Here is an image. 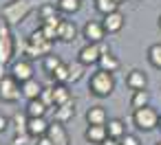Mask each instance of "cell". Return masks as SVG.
Wrapping results in <instances>:
<instances>
[{"instance_id": "d4e9b609", "label": "cell", "mask_w": 161, "mask_h": 145, "mask_svg": "<svg viewBox=\"0 0 161 145\" xmlns=\"http://www.w3.org/2000/svg\"><path fill=\"white\" fill-rule=\"evenodd\" d=\"M148 62H150L152 68L161 70V42H159V44H152V46L148 49Z\"/></svg>"}, {"instance_id": "83f0119b", "label": "cell", "mask_w": 161, "mask_h": 145, "mask_svg": "<svg viewBox=\"0 0 161 145\" xmlns=\"http://www.w3.org/2000/svg\"><path fill=\"white\" fill-rule=\"evenodd\" d=\"M73 101L71 99V92L66 88V84H55V106H62V103H69Z\"/></svg>"}, {"instance_id": "4dcf8cb0", "label": "cell", "mask_w": 161, "mask_h": 145, "mask_svg": "<svg viewBox=\"0 0 161 145\" xmlns=\"http://www.w3.org/2000/svg\"><path fill=\"white\" fill-rule=\"evenodd\" d=\"M69 70H71V81H73V84L84 77V64H82L80 60H77L75 64H69Z\"/></svg>"}, {"instance_id": "d6986e66", "label": "cell", "mask_w": 161, "mask_h": 145, "mask_svg": "<svg viewBox=\"0 0 161 145\" xmlns=\"http://www.w3.org/2000/svg\"><path fill=\"white\" fill-rule=\"evenodd\" d=\"M20 86H22V97H25L27 101H29V99L40 97V92H42V88H44V86H42L38 79H33V77H31V79H27V81H22Z\"/></svg>"}, {"instance_id": "e0dca14e", "label": "cell", "mask_w": 161, "mask_h": 145, "mask_svg": "<svg viewBox=\"0 0 161 145\" xmlns=\"http://www.w3.org/2000/svg\"><path fill=\"white\" fill-rule=\"evenodd\" d=\"M75 38H77V27L71 20H62L60 29H58V40L60 42H73Z\"/></svg>"}, {"instance_id": "8d00e7d4", "label": "cell", "mask_w": 161, "mask_h": 145, "mask_svg": "<svg viewBox=\"0 0 161 145\" xmlns=\"http://www.w3.org/2000/svg\"><path fill=\"white\" fill-rule=\"evenodd\" d=\"M99 145H121V141L119 138H113V136H108L104 143H99Z\"/></svg>"}, {"instance_id": "ba28073f", "label": "cell", "mask_w": 161, "mask_h": 145, "mask_svg": "<svg viewBox=\"0 0 161 145\" xmlns=\"http://www.w3.org/2000/svg\"><path fill=\"white\" fill-rule=\"evenodd\" d=\"M102 24H104V31H106L108 35H113V33H119V31L124 29L126 18H124V13H119V9H117V11H113V13H106L104 20H102Z\"/></svg>"}, {"instance_id": "4fadbf2b", "label": "cell", "mask_w": 161, "mask_h": 145, "mask_svg": "<svg viewBox=\"0 0 161 145\" xmlns=\"http://www.w3.org/2000/svg\"><path fill=\"white\" fill-rule=\"evenodd\" d=\"M126 86L130 88V90H146L148 88V77H146V73L143 70H130L128 73V77H126Z\"/></svg>"}, {"instance_id": "603a6c76", "label": "cell", "mask_w": 161, "mask_h": 145, "mask_svg": "<svg viewBox=\"0 0 161 145\" xmlns=\"http://www.w3.org/2000/svg\"><path fill=\"white\" fill-rule=\"evenodd\" d=\"M148 101H150L148 90H132V97H130V108H132V110L148 106Z\"/></svg>"}, {"instance_id": "6da1fadb", "label": "cell", "mask_w": 161, "mask_h": 145, "mask_svg": "<svg viewBox=\"0 0 161 145\" xmlns=\"http://www.w3.org/2000/svg\"><path fill=\"white\" fill-rule=\"evenodd\" d=\"M36 7H40L38 0H11V3H7L3 7V20L11 27L20 24Z\"/></svg>"}, {"instance_id": "5bb4252c", "label": "cell", "mask_w": 161, "mask_h": 145, "mask_svg": "<svg viewBox=\"0 0 161 145\" xmlns=\"http://www.w3.org/2000/svg\"><path fill=\"white\" fill-rule=\"evenodd\" d=\"M84 138L93 145H99L108 138V130H106V125H88V130L84 132Z\"/></svg>"}, {"instance_id": "8992f818", "label": "cell", "mask_w": 161, "mask_h": 145, "mask_svg": "<svg viewBox=\"0 0 161 145\" xmlns=\"http://www.w3.org/2000/svg\"><path fill=\"white\" fill-rule=\"evenodd\" d=\"M22 97V86L14 75H5L0 79V99L5 103H16Z\"/></svg>"}, {"instance_id": "f546056e", "label": "cell", "mask_w": 161, "mask_h": 145, "mask_svg": "<svg viewBox=\"0 0 161 145\" xmlns=\"http://www.w3.org/2000/svg\"><path fill=\"white\" fill-rule=\"evenodd\" d=\"M40 99H42L49 108H55V86H47V88H42Z\"/></svg>"}, {"instance_id": "ab89813d", "label": "cell", "mask_w": 161, "mask_h": 145, "mask_svg": "<svg viewBox=\"0 0 161 145\" xmlns=\"http://www.w3.org/2000/svg\"><path fill=\"white\" fill-rule=\"evenodd\" d=\"M115 3H119V5H121V3H124V0H115Z\"/></svg>"}, {"instance_id": "7a4b0ae2", "label": "cell", "mask_w": 161, "mask_h": 145, "mask_svg": "<svg viewBox=\"0 0 161 145\" xmlns=\"http://www.w3.org/2000/svg\"><path fill=\"white\" fill-rule=\"evenodd\" d=\"M14 55H16V40L11 35V24L0 20V79L5 77V68L14 60Z\"/></svg>"}, {"instance_id": "836d02e7", "label": "cell", "mask_w": 161, "mask_h": 145, "mask_svg": "<svg viewBox=\"0 0 161 145\" xmlns=\"http://www.w3.org/2000/svg\"><path fill=\"white\" fill-rule=\"evenodd\" d=\"M121 145H139V138H137L135 134H128V132H126V134L121 136Z\"/></svg>"}, {"instance_id": "1f68e13d", "label": "cell", "mask_w": 161, "mask_h": 145, "mask_svg": "<svg viewBox=\"0 0 161 145\" xmlns=\"http://www.w3.org/2000/svg\"><path fill=\"white\" fill-rule=\"evenodd\" d=\"M51 16H55V7H53V5H40V7H38V18H40V20H47V18H51Z\"/></svg>"}, {"instance_id": "44dd1931", "label": "cell", "mask_w": 161, "mask_h": 145, "mask_svg": "<svg viewBox=\"0 0 161 145\" xmlns=\"http://www.w3.org/2000/svg\"><path fill=\"white\" fill-rule=\"evenodd\" d=\"M106 130H108V136H113V138H119V141H121V136L126 134V123H124L121 119H108Z\"/></svg>"}, {"instance_id": "7402d4cb", "label": "cell", "mask_w": 161, "mask_h": 145, "mask_svg": "<svg viewBox=\"0 0 161 145\" xmlns=\"http://www.w3.org/2000/svg\"><path fill=\"white\" fill-rule=\"evenodd\" d=\"M51 79L55 81V84H69L71 81V70H69V64H60L53 73H51Z\"/></svg>"}, {"instance_id": "5b68a950", "label": "cell", "mask_w": 161, "mask_h": 145, "mask_svg": "<svg viewBox=\"0 0 161 145\" xmlns=\"http://www.w3.org/2000/svg\"><path fill=\"white\" fill-rule=\"evenodd\" d=\"M159 117H161V114H159L154 108H150V106H143V108L132 110V123H135V127L141 130V132H150V130L159 127Z\"/></svg>"}, {"instance_id": "d6a6232c", "label": "cell", "mask_w": 161, "mask_h": 145, "mask_svg": "<svg viewBox=\"0 0 161 145\" xmlns=\"http://www.w3.org/2000/svg\"><path fill=\"white\" fill-rule=\"evenodd\" d=\"M31 138H33V136H31L29 132H22V134H14V141H11V143H14V145H31V143H29Z\"/></svg>"}, {"instance_id": "60d3db41", "label": "cell", "mask_w": 161, "mask_h": 145, "mask_svg": "<svg viewBox=\"0 0 161 145\" xmlns=\"http://www.w3.org/2000/svg\"><path fill=\"white\" fill-rule=\"evenodd\" d=\"M157 145H161V143H157Z\"/></svg>"}, {"instance_id": "484cf974", "label": "cell", "mask_w": 161, "mask_h": 145, "mask_svg": "<svg viewBox=\"0 0 161 145\" xmlns=\"http://www.w3.org/2000/svg\"><path fill=\"white\" fill-rule=\"evenodd\" d=\"M62 13H75L80 11L82 7V0H58V5H55Z\"/></svg>"}, {"instance_id": "f1b7e54d", "label": "cell", "mask_w": 161, "mask_h": 145, "mask_svg": "<svg viewBox=\"0 0 161 145\" xmlns=\"http://www.w3.org/2000/svg\"><path fill=\"white\" fill-rule=\"evenodd\" d=\"M60 64H62V60H60L58 55H53V53H49V55L42 57V68H44V73H49V75H51Z\"/></svg>"}, {"instance_id": "2e32d148", "label": "cell", "mask_w": 161, "mask_h": 145, "mask_svg": "<svg viewBox=\"0 0 161 145\" xmlns=\"http://www.w3.org/2000/svg\"><path fill=\"white\" fill-rule=\"evenodd\" d=\"M53 121H60V123H66L75 117V103L69 101V103H62V106H55L53 108Z\"/></svg>"}, {"instance_id": "52a82bcc", "label": "cell", "mask_w": 161, "mask_h": 145, "mask_svg": "<svg viewBox=\"0 0 161 145\" xmlns=\"http://www.w3.org/2000/svg\"><path fill=\"white\" fill-rule=\"evenodd\" d=\"M104 51H106V49L102 46V42H88L86 46L80 49L77 60H80L84 66H91V64H97V62H99V57H102Z\"/></svg>"}, {"instance_id": "8fae6325", "label": "cell", "mask_w": 161, "mask_h": 145, "mask_svg": "<svg viewBox=\"0 0 161 145\" xmlns=\"http://www.w3.org/2000/svg\"><path fill=\"white\" fill-rule=\"evenodd\" d=\"M47 136L53 141V145H69V134H66V130H64V123H60V121H53V123L49 125Z\"/></svg>"}, {"instance_id": "cb8c5ba5", "label": "cell", "mask_w": 161, "mask_h": 145, "mask_svg": "<svg viewBox=\"0 0 161 145\" xmlns=\"http://www.w3.org/2000/svg\"><path fill=\"white\" fill-rule=\"evenodd\" d=\"M11 123H14V130H16V134H22V132H27V127H29V114L27 112H16L14 117H11Z\"/></svg>"}, {"instance_id": "d590c367", "label": "cell", "mask_w": 161, "mask_h": 145, "mask_svg": "<svg viewBox=\"0 0 161 145\" xmlns=\"http://www.w3.org/2000/svg\"><path fill=\"white\" fill-rule=\"evenodd\" d=\"M36 145H53V141L44 134V136H40V138H38V143H36Z\"/></svg>"}, {"instance_id": "e575fe53", "label": "cell", "mask_w": 161, "mask_h": 145, "mask_svg": "<svg viewBox=\"0 0 161 145\" xmlns=\"http://www.w3.org/2000/svg\"><path fill=\"white\" fill-rule=\"evenodd\" d=\"M9 127V119L7 117H3V114H0V132H5Z\"/></svg>"}, {"instance_id": "7c38bea8", "label": "cell", "mask_w": 161, "mask_h": 145, "mask_svg": "<svg viewBox=\"0 0 161 145\" xmlns=\"http://www.w3.org/2000/svg\"><path fill=\"white\" fill-rule=\"evenodd\" d=\"M49 121L44 119V117H29V127H27V132L33 136V138H40V136H44L47 132H49Z\"/></svg>"}, {"instance_id": "f35d334b", "label": "cell", "mask_w": 161, "mask_h": 145, "mask_svg": "<svg viewBox=\"0 0 161 145\" xmlns=\"http://www.w3.org/2000/svg\"><path fill=\"white\" fill-rule=\"evenodd\" d=\"M159 130H161V117H159Z\"/></svg>"}, {"instance_id": "277c9868", "label": "cell", "mask_w": 161, "mask_h": 145, "mask_svg": "<svg viewBox=\"0 0 161 145\" xmlns=\"http://www.w3.org/2000/svg\"><path fill=\"white\" fill-rule=\"evenodd\" d=\"M88 90L95 97H110L113 90H115V77H113V73H108L104 68L95 70L91 75V79H88Z\"/></svg>"}, {"instance_id": "9a60e30c", "label": "cell", "mask_w": 161, "mask_h": 145, "mask_svg": "<svg viewBox=\"0 0 161 145\" xmlns=\"http://www.w3.org/2000/svg\"><path fill=\"white\" fill-rule=\"evenodd\" d=\"M86 121H88V125H106L108 114H106L104 106H91L86 112Z\"/></svg>"}, {"instance_id": "9c48e42d", "label": "cell", "mask_w": 161, "mask_h": 145, "mask_svg": "<svg viewBox=\"0 0 161 145\" xmlns=\"http://www.w3.org/2000/svg\"><path fill=\"white\" fill-rule=\"evenodd\" d=\"M9 75H14V77L22 84V81H27V79H31V77H33V66H31V62H29V60H16V62L11 64Z\"/></svg>"}, {"instance_id": "3957f363", "label": "cell", "mask_w": 161, "mask_h": 145, "mask_svg": "<svg viewBox=\"0 0 161 145\" xmlns=\"http://www.w3.org/2000/svg\"><path fill=\"white\" fill-rule=\"evenodd\" d=\"M49 53H53V40H49L47 35H44V31L42 29H38V31H33L29 38H27V42H25V55L27 57H44V55H49Z\"/></svg>"}, {"instance_id": "ac0fdd59", "label": "cell", "mask_w": 161, "mask_h": 145, "mask_svg": "<svg viewBox=\"0 0 161 145\" xmlns=\"http://www.w3.org/2000/svg\"><path fill=\"white\" fill-rule=\"evenodd\" d=\"M51 108L40 99V97H36V99H29L27 101V108H25V112L29 114V117H47V112H49Z\"/></svg>"}, {"instance_id": "30bf717a", "label": "cell", "mask_w": 161, "mask_h": 145, "mask_svg": "<svg viewBox=\"0 0 161 145\" xmlns=\"http://www.w3.org/2000/svg\"><path fill=\"white\" fill-rule=\"evenodd\" d=\"M82 35L86 38V42H102L106 38V31H104V24L102 22H95V20H88L82 29Z\"/></svg>"}, {"instance_id": "ffe728a7", "label": "cell", "mask_w": 161, "mask_h": 145, "mask_svg": "<svg viewBox=\"0 0 161 145\" xmlns=\"http://www.w3.org/2000/svg\"><path fill=\"white\" fill-rule=\"evenodd\" d=\"M97 66H99V68H104V70H108V73H117V70H119V66H121V62L117 60V55H113V53L104 51V53H102V57H99V62H97Z\"/></svg>"}, {"instance_id": "4316f807", "label": "cell", "mask_w": 161, "mask_h": 145, "mask_svg": "<svg viewBox=\"0 0 161 145\" xmlns=\"http://www.w3.org/2000/svg\"><path fill=\"white\" fill-rule=\"evenodd\" d=\"M95 9H97L102 16H106V13L117 11V9H119V3H115V0H95Z\"/></svg>"}, {"instance_id": "74e56055", "label": "cell", "mask_w": 161, "mask_h": 145, "mask_svg": "<svg viewBox=\"0 0 161 145\" xmlns=\"http://www.w3.org/2000/svg\"><path fill=\"white\" fill-rule=\"evenodd\" d=\"M159 29H161V16H159Z\"/></svg>"}]
</instances>
